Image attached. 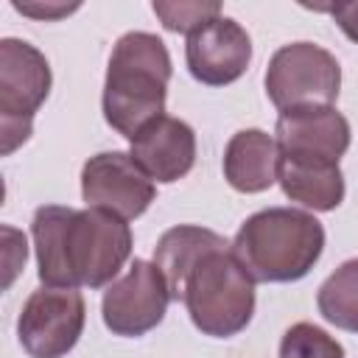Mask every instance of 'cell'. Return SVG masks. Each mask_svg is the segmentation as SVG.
<instances>
[{
  "label": "cell",
  "mask_w": 358,
  "mask_h": 358,
  "mask_svg": "<svg viewBox=\"0 0 358 358\" xmlns=\"http://www.w3.org/2000/svg\"><path fill=\"white\" fill-rule=\"evenodd\" d=\"M171 299L187 308L196 330L213 338L238 336L255 316V280L232 255V243L196 224L162 232L154 246Z\"/></svg>",
  "instance_id": "obj_1"
},
{
  "label": "cell",
  "mask_w": 358,
  "mask_h": 358,
  "mask_svg": "<svg viewBox=\"0 0 358 358\" xmlns=\"http://www.w3.org/2000/svg\"><path fill=\"white\" fill-rule=\"evenodd\" d=\"M42 285L103 288L131 257V227L106 210L45 204L31 221Z\"/></svg>",
  "instance_id": "obj_2"
},
{
  "label": "cell",
  "mask_w": 358,
  "mask_h": 358,
  "mask_svg": "<svg viewBox=\"0 0 358 358\" xmlns=\"http://www.w3.org/2000/svg\"><path fill=\"white\" fill-rule=\"evenodd\" d=\"M171 53L157 34L129 31L123 34L109 56L103 81V117L129 143L157 117L165 115Z\"/></svg>",
  "instance_id": "obj_3"
},
{
  "label": "cell",
  "mask_w": 358,
  "mask_h": 358,
  "mask_svg": "<svg viewBox=\"0 0 358 358\" xmlns=\"http://www.w3.org/2000/svg\"><path fill=\"white\" fill-rule=\"evenodd\" d=\"M324 252V227L294 207H268L249 215L232 238V255L255 282H296Z\"/></svg>",
  "instance_id": "obj_4"
},
{
  "label": "cell",
  "mask_w": 358,
  "mask_h": 358,
  "mask_svg": "<svg viewBox=\"0 0 358 358\" xmlns=\"http://www.w3.org/2000/svg\"><path fill=\"white\" fill-rule=\"evenodd\" d=\"M50 64L25 39H0V140L3 154H14L34 129V115L50 95Z\"/></svg>",
  "instance_id": "obj_5"
},
{
  "label": "cell",
  "mask_w": 358,
  "mask_h": 358,
  "mask_svg": "<svg viewBox=\"0 0 358 358\" xmlns=\"http://www.w3.org/2000/svg\"><path fill=\"white\" fill-rule=\"evenodd\" d=\"M266 95L280 109L333 106L341 90V67L316 42H291L274 50L266 67Z\"/></svg>",
  "instance_id": "obj_6"
},
{
  "label": "cell",
  "mask_w": 358,
  "mask_h": 358,
  "mask_svg": "<svg viewBox=\"0 0 358 358\" xmlns=\"http://www.w3.org/2000/svg\"><path fill=\"white\" fill-rule=\"evenodd\" d=\"M87 322L78 288H36L17 319V338L31 358H64L81 338Z\"/></svg>",
  "instance_id": "obj_7"
},
{
  "label": "cell",
  "mask_w": 358,
  "mask_h": 358,
  "mask_svg": "<svg viewBox=\"0 0 358 358\" xmlns=\"http://www.w3.org/2000/svg\"><path fill=\"white\" fill-rule=\"evenodd\" d=\"M168 302L171 288L157 263L134 257L129 271L117 277L112 285H106L101 299V316L112 336L137 338L165 319Z\"/></svg>",
  "instance_id": "obj_8"
},
{
  "label": "cell",
  "mask_w": 358,
  "mask_h": 358,
  "mask_svg": "<svg viewBox=\"0 0 358 358\" xmlns=\"http://www.w3.org/2000/svg\"><path fill=\"white\" fill-rule=\"evenodd\" d=\"M81 196L87 207L106 210L123 221L143 215L157 199L148 173L126 151H101L81 168Z\"/></svg>",
  "instance_id": "obj_9"
},
{
  "label": "cell",
  "mask_w": 358,
  "mask_h": 358,
  "mask_svg": "<svg viewBox=\"0 0 358 358\" xmlns=\"http://www.w3.org/2000/svg\"><path fill=\"white\" fill-rule=\"evenodd\" d=\"M185 62L196 81L227 87L238 81L252 62V39L232 17H215L187 36Z\"/></svg>",
  "instance_id": "obj_10"
},
{
  "label": "cell",
  "mask_w": 358,
  "mask_h": 358,
  "mask_svg": "<svg viewBox=\"0 0 358 358\" xmlns=\"http://www.w3.org/2000/svg\"><path fill=\"white\" fill-rule=\"evenodd\" d=\"M350 123L333 106H305L280 112L274 140L280 154H310L338 162L350 148Z\"/></svg>",
  "instance_id": "obj_11"
},
{
  "label": "cell",
  "mask_w": 358,
  "mask_h": 358,
  "mask_svg": "<svg viewBox=\"0 0 358 358\" xmlns=\"http://www.w3.org/2000/svg\"><path fill=\"white\" fill-rule=\"evenodd\" d=\"M129 154L151 182L171 185L187 176L196 162V131L185 120L162 115L131 140Z\"/></svg>",
  "instance_id": "obj_12"
},
{
  "label": "cell",
  "mask_w": 358,
  "mask_h": 358,
  "mask_svg": "<svg viewBox=\"0 0 358 358\" xmlns=\"http://www.w3.org/2000/svg\"><path fill=\"white\" fill-rule=\"evenodd\" d=\"M277 182L291 201L313 213H330L344 201V173L338 162L324 157L280 154Z\"/></svg>",
  "instance_id": "obj_13"
},
{
  "label": "cell",
  "mask_w": 358,
  "mask_h": 358,
  "mask_svg": "<svg viewBox=\"0 0 358 358\" xmlns=\"http://www.w3.org/2000/svg\"><path fill=\"white\" fill-rule=\"evenodd\" d=\"M280 145L263 129H241L224 148V179L238 193H263L277 182Z\"/></svg>",
  "instance_id": "obj_14"
},
{
  "label": "cell",
  "mask_w": 358,
  "mask_h": 358,
  "mask_svg": "<svg viewBox=\"0 0 358 358\" xmlns=\"http://www.w3.org/2000/svg\"><path fill=\"white\" fill-rule=\"evenodd\" d=\"M319 313L338 330L358 333V257L344 260L316 294Z\"/></svg>",
  "instance_id": "obj_15"
},
{
  "label": "cell",
  "mask_w": 358,
  "mask_h": 358,
  "mask_svg": "<svg viewBox=\"0 0 358 358\" xmlns=\"http://www.w3.org/2000/svg\"><path fill=\"white\" fill-rule=\"evenodd\" d=\"M280 358H344V347L327 330L296 322L280 338Z\"/></svg>",
  "instance_id": "obj_16"
},
{
  "label": "cell",
  "mask_w": 358,
  "mask_h": 358,
  "mask_svg": "<svg viewBox=\"0 0 358 358\" xmlns=\"http://www.w3.org/2000/svg\"><path fill=\"white\" fill-rule=\"evenodd\" d=\"M151 8L159 17L162 28L187 36L201 25H207L210 20L221 17V3L215 0H157Z\"/></svg>",
  "instance_id": "obj_17"
},
{
  "label": "cell",
  "mask_w": 358,
  "mask_h": 358,
  "mask_svg": "<svg viewBox=\"0 0 358 358\" xmlns=\"http://www.w3.org/2000/svg\"><path fill=\"white\" fill-rule=\"evenodd\" d=\"M319 11H327L336 25L344 31L347 39L358 42V0H350V3H333V6H316Z\"/></svg>",
  "instance_id": "obj_18"
},
{
  "label": "cell",
  "mask_w": 358,
  "mask_h": 358,
  "mask_svg": "<svg viewBox=\"0 0 358 358\" xmlns=\"http://www.w3.org/2000/svg\"><path fill=\"white\" fill-rule=\"evenodd\" d=\"M11 6L28 17H36V20H59V17H67L70 11L78 8V3H42V0H28V3L14 0Z\"/></svg>",
  "instance_id": "obj_19"
}]
</instances>
